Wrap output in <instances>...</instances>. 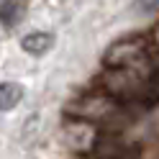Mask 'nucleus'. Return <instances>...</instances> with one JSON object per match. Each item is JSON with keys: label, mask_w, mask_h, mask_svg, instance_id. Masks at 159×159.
I'll list each match as a JSON object with an SVG mask.
<instances>
[{"label": "nucleus", "mask_w": 159, "mask_h": 159, "mask_svg": "<svg viewBox=\"0 0 159 159\" xmlns=\"http://www.w3.org/2000/svg\"><path fill=\"white\" fill-rule=\"evenodd\" d=\"M105 67H134L149 69V36H128L108 46L103 54Z\"/></svg>", "instance_id": "nucleus-1"}, {"label": "nucleus", "mask_w": 159, "mask_h": 159, "mask_svg": "<svg viewBox=\"0 0 159 159\" xmlns=\"http://www.w3.org/2000/svg\"><path fill=\"white\" fill-rule=\"evenodd\" d=\"M69 113L75 118L90 121V123H108V121H113V118H118V113H121V100L103 90L98 95L80 98L77 103L69 105Z\"/></svg>", "instance_id": "nucleus-2"}, {"label": "nucleus", "mask_w": 159, "mask_h": 159, "mask_svg": "<svg viewBox=\"0 0 159 159\" xmlns=\"http://www.w3.org/2000/svg\"><path fill=\"white\" fill-rule=\"evenodd\" d=\"M67 141L75 149H90L98 144V134H95V123L82 121V118H72L67 123Z\"/></svg>", "instance_id": "nucleus-3"}, {"label": "nucleus", "mask_w": 159, "mask_h": 159, "mask_svg": "<svg viewBox=\"0 0 159 159\" xmlns=\"http://www.w3.org/2000/svg\"><path fill=\"white\" fill-rule=\"evenodd\" d=\"M146 98H159V23L149 34V82H146Z\"/></svg>", "instance_id": "nucleus-4"}, {"label": "nucleus", "mask_w": 159, "mask_h": 159, "mask_svg": "<svg viewBox=\"0 0 159 159\" xmlns=\"http://www.w3.org/2000/svg\"><path fill=\"white\" fill-rule=\"evenodd\" d=\"M28 0H3L0 3V23L5 28H13L23 21Z\"/></svg>", "instance_id": "nucleus-5"}, {"label": "nucleus", "mask_w": 159, "mask_h": 159, "mask_svg": "<svg viewBox=\"0 0 159 159\" xmlns=\"http://www.w3.org/2000/svg\"><path fill=\"white\" fill-rule=\"evenodd\" d=\"M21 46H23V52L34 54V57H41V54H46L49 49L54 46V36H52V34H46V31H34V34L23 36Z\"/></svg>", "instance_id": "nucleus-6"}, {"label": "nucleus", "mask_w": 159, "mask_h": 159, "mask_svg": "<svg viewBox=\"0 0 159 159\" xmlns=\"http://www.w3.org/2000/svg\"><path fill=\"white\" fill-rule=\"evenodd\" d=\"M23 98V87L18 82H3L0 85V111H13Z\"/></svg>", "instance_id": "nucleus-7"}, {"label": "nucleus", "mask_w": 159, "mask_h": 159, "mask_svg": "<svg viewBox=\"0 0 159 159\" xmlns=\"http://www.w3.org/2000/svg\"><path fill=\"white\" fill-rule=\"evenodd\" d=\"M144 8H159V0H144Z\"/></svg>", "instance_id": "nucleus-8"}]
</instances>
